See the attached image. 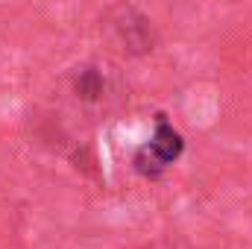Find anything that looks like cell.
<instances>
[{"label":"cell","mask_w":252,"mask_h":249,"mask_svg":"<svg viewBox=\"0 0 252 249\" xmlns=\"http://www.w3.org/2000/svg\"><path fill=\"white\" fill-rule=\"evenodd\" d=\"M182 150H185L182 135L167 124L164 115H158V118H156V132H153V138L135 153V170H138L141 176H147V179H156V176L164 173V167H170V164L182 156Z\"/></svg>","instance_id":"1"},{"label":"cell","mask_w":252,"mask_h":249,"mask_svg":"<svg viewBox=\"0 0 252 249\" xmlns=\"http://www.w3.org/2000/svg\"><path fill=\"white\" fill-rule=\"evenodd\" d=\"M76 94L85 97V100H94L97 94H103V79L94 67H85L79 76H76Z\"/></svg>","instance_id":"2"}]
</instances>
